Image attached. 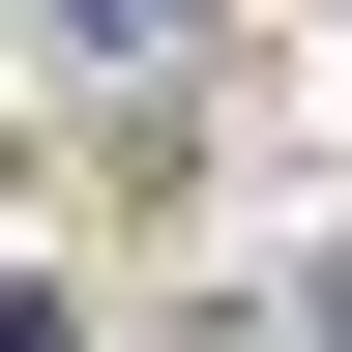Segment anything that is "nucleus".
<instances>
[{"mask_svg":"<svg viewBox=\"0 0 352 352\" xmlns=\"http://www.w3.org/2000/svg\"><path fill=\"white\" fill-rule=\"evenodd\" d=\"M323 352H352V264H323Z\"/></svg>","mask_w":352,"mask_h":352,"instance_id":"obj_2","label":"nucleus"},{"mask_svg":"<svg viewBox=\"0 0 352 352\" xmlns=\"http://www.w3.org/2000/svg\"><path fill=\"white\" fill-rule=\"evenodd\" d=\"M59 30H88V59H176V30H206V0H59Z\"/></svg>","mask_w":352,"mask_h":352,"instance_id":"obj_1","label":"nucleus"}]
</instances>
